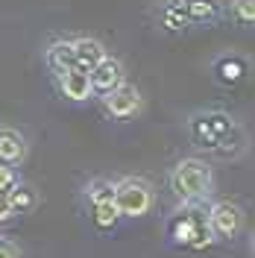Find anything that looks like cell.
Wrapping results in <instances>:
<instances>
[{
  "instance_id": "1",
  "label": "cell",
  "mask_w": 255,
  "mask_h": 258,
  "mask_svg": "<svg viewBox=\"0 0 255 258\" xmlns=\"http://www.w3.org/2000/svg\"><path fill=\"white\" fill-rule=\"evenodd\" d=\"M208 211H211L208 200L179 203V209L167 220V238H170V243L179 246V249H194V252L208 249L211 243L217 241V235L211 229V220H208Z\"/></svg>"
},
{
  "instance_id": "2",
  "label": "cell",
  "mask_w": 255,
  "mask_h": 258,
  "mask_svg": "<svg viewBox=\"0 0 255 258\" xmlns=\"http://www.w3.org/2000/svg\"><path fill=\"white\" fill-rule=\"evenodd\" d=\"M170 191L179 197V203L188 200H211L214 191V173L211 164L203 159H182L170 170Z\"/></svg>"
},
{
  "instance_id": "3",
  "label": "cell",
  "mask_w": 255,
  "mask_h": 258,
  "mask_svg": "<svg viewBox=\"0 0 255 258\" xmlns=\"http://www.w3.org/2000/svg\"><path fill=\"white\" fill-rule=\"evenodd\" d=\"M188 132L191 141L203 150H214V153H226V144H232V138L240 129L232 120V114L226 112H197L188 120Z\"/></svg>"
},
{
  "instance_id": "4",
  "label": "cell",
  "mask_w": 255,
  "mask_h": 258,
  "mask_svg": "<svg viewBox=\"0 0 255 258\" xmlns=\"http://www.w3.org/2000/svg\"><path fill=\"white\" fill-rule=\"evenodd\" d=\"M114 200H117V209L123 217L141 220L156 206V191L144 176H123L117 179V197Z\"/></svg>"
},
{
  "instance_id": "5",
  "label": "cell",
  "mask_w": 255,
  "mask_h": 258,
  "mask_svg": "<svg viewBox=\"0 0 255 258\" xmlns=\"http://www.w3.org/2000/svg\"><path fill=\"white\" fill-rule=\"evenodd\" d=\"M100 103H103V112L109 114L112 120H132L135 114L141 112L144 97H141V91H138V85L120 82V85L112 88L109 94H100Z\"/></svg>"
},
{
  "instance_id": "6",
  "label": "cell",
  "mask_w": 255,
  "mask_h": 258,
  "mask_svg": "<svg viewBox=\"0 0 255 258\" xmlns=\"http://www.w3.org/2000/svg\"><path fill=\"white\" fill-rule=\"evenodd\" d=\"M208 220H211V229H214L217 241H232L240 232V226H243V211L232 200H217V203H211Z\"/></svg>"
},
{
  "instance_id": "7",
  "label": "cell",
  "mask_w": 255,
  "mask_h": 258,
  "mask_svg": "<svg viewBox=\"0 0 255 258\" xmlns=\"http://www.w3.org/2000/svg\"><path fill=\"white\" fill-rule=\"evenodd\" d=\"M56 85H59V94L71 103H88L91 97H97L94 82H91V74L82 71V68H71L56 77Z\"/></svg>"
},
{
  "instance_id": "8",
  "label": "cell",
  "mask_w": 255,
  "mask_h": 258,
  "mask_svg": "<svg viewBox=\"0 0 255 258\" xmlns=\"http://www.w3.org/2000/svg\"><path fill=\"white\" fill-rule=\"evenodd\" d=\"M91 82H94V91L97 97L100 94H109L112 88H117L120 82H126V74H123V62L114 59V56H106L103 62L91 71Z\"/></svg>"
},
{
  "instance_id": "9",
  "label": "cell",
  "mask_w": 255,
  "mask_h": 258,
  "mask_svg": "<svg viewBox=\"0 0 255 258\" xmlns=\"http://www.w3.org/2000/svg\"><path fill=\"white\" fill-rule=\"evenodd\" d=\"M44 64H47L56 77L65 74V71H71V68H77V41H74V38H59V41H53V44L44 50Z\"/></svg>"
},
{
  "instance_id": "10",
  "label": "cell",
  "mask_w": 255,
  "mask_h": 258,
  "mask_svg": "<svg viewBox=\"0 0 255 258\" xmlns=\"http://www.w3.org/2000/svg\"><path fill=\"white\" fill-rule=\"evenodd\" d=\"M27 159V138L15 126H0V161L21 164Z\"/></svg>"
},
{
  "instance_id": "11",
  "label": "cell",
  "mask_w": 255,
  "mask_h": 258,
  "mask_svg": "<svg viewBox=\"0 0 255 258\" xmlns=\"http://www.w3.org/2000/svg\"><path fill=\"white\" fill-rule=\"evenodd\" d=\"M185 6V15L191 24L197 27H208V24H217L223 18V3L220 0H182Z\"/></svg>"
},
{
  "instance_id": "12",
  "label": "cell",
  "mask_w": 255,
  "mask_h": 258,
  "mask_svg": "<svg viewBox=\"0 0 255 258\" xmlns=\"http://www.w3.org/2000/svg\"><path fill=\"white\" fill-rule=\"evenodd\" d=\"M74 41H77V68L88 71V74L109 56V50L103 47V41H97L91 35H82V38H74Z\"/></svg>"
},
{
  "instance_id": "13",
  "label": "cell",
  "mask_w": 255,
  "mask_h": 258,
  "mask_svg": "<svg viewBox=\"0 0 255 258\" xmlns=\"http://www.w3.org/2000/svg\"><path fill=\"white\" fill-rule=\"evenodd\" d=\"M117 197V182L114 179H106V176H94L88 179V185L82 188V200L88 206H100V203H109Z\"/></svg>"
},
{
  "instance_id": "14",
  "label": "cell",
  "mask_w": 255,
  "mask_h": 258,
  "mask_svg": "<svg viewBox=\"0 0 255 258\" xmlns=\"http://www.w3.org/2000/svg\"><path fill=\"white\" fill-rule=\"evenodd\" d=\"M214 77L223 82V85H238L246 77V62L240 56H220L214 62Z\"/></svg>"
},
{
  "instance_id": "15",
  "label": "cell",
  "mask_w": 255,
  "mask_h": 258,
  "mask_svg": "<svg viewBox=\"0 0 255 258\" xmlns=\"http://www.w3.org/2000/svg\"><path fill=\"white\" fill-rule=\"evenodd\" d=\"M120 209H117V200H109V203H100V206H91V223H94L97 232H112L114 226L120 223Z\"/></svg>"
},
{
  "instance_id": "16",
  "label": "cell",
  "mask_w": 255,
  "mask_h": 258,
  "mask_svg": "<svg viewBox=\"0 0 255 258\" xmlns=\"http://www.w3.org/2000/svg\"><path fill=\"white\" fill-rule=\"evenodd\" d=\"M159 21H161V27H164L167 32H182V30L191 27V21H188V15H185V6L176 3V0H170V3L161 6Z\"/></svg>"
},
{
  "instance_id": "17",
  "label": "cell",
  "mask_w": 255,
  "mask_h": 258,
  "mask_svg": "<svg viewBox=\"0 0 255 258\" xmlns=\"http://www.w3.org/2000/svg\"><path fill=\"white\" fill-rule=\"evenodd\" d=\"M9 200H12V206H15L18 214H27V211L38 209V194L32 191L27 182H18L15 188L9 191Z\"/></svg>"
},
{
  "instance_id": "18",
  "label": "cell",
  "mask_w": 255,
  "mask_h": 258,
  "mask_svg": "<svg viewBox=\"0 0 255 258\" xmlns=\"http://www.w3.org/2000/svg\"><path fill=\"white\" fill-rule=\"evenodd\" d=\"M229 15L243 27H255V0H229Z\"/></svg>"
},
{
  "instance_id": "19",
  "label": "cell",
  "mask_w": 255,
  "mask_h": 258,
  "mask_svg": "<svg viewBox=\"0 0 255 258\" xmlns=\"http://www.w3.org/2000/svg\"><path fill=\"white\" fill-rule=\"evenodd\" d=\"M18 182H21V176H18V164L0 161V194H9Z\"/></svg>"
},
{
  "instance_id": "20",
  "label": "cell",
  "mask_w": 255,
  "mask_h": 258,
  "mask_svg": "<svg viewBox=\"0 0 255 258\" xmlns=\"http://www.w3.org/2000/svg\"><path fill=\"white\" fill-rule=\"evenodd\" d=\"M18 217L15 206H12V200H9V194H0V226L3 223H12Z\"/></svg>"
},
{
  "instance_id": "21",
  "label": "cell",
  "mask_w": 255,
  "mask_h": 258,
  "mask_svg": "<svg viewBox=\"0 0 255 258\" xmlns=\"http://www.w3.org/2000/svg\"><path fill=\"white\" fill-rule=\"evenodd\" d=\"M0 258H21V249H18L15 241H9L6 235H0Z\"/></svg>"
},
{
  "instance_id": "22",
  "label": "cell",
  "mask_w": 255,
  "mask_h": 258,
  "mask_svg": "<svg viewBox=\"0 0 255 258\" xmlns=\"http://www.w3.org/2000/svg\"><path fill=\"white\" fill-rule=\"evenodd\" d=\"M252 252H255V238H252Z\"/></svg>"
},
{
  "instance_id": "23",
  "label": "cell",
  "mask_w": 255,
  "mask_h": 258,
  "mask_svg": "<svg viewBox=\"0 0 255 258\" xmlns=\"http://www.w3.org/2000/svg\"><path fill=\"white\" fill-rule=\"evenodd\" d=\"M176 3H182V0H176Z\"/></svg>"
}]
</instances>
